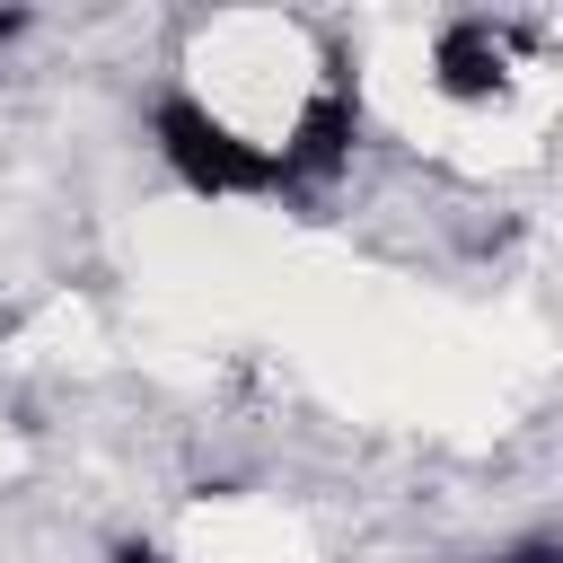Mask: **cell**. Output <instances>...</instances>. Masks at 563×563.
Returning <instances> with one entry per match:
<instances>
[{"label": "cell", "mask_w": 563, "mask_h": 563, "mask_svg": "<svg viewBox=\"0 0 563 563\" xmlns=\"http://www.w3.org/2000/svg\"><path fill=\"white\" fill-rule=\"evenodd\" d=\"M352 141H361V97H352L343 79H325V88L299 106L290 141L273 150V176H282V185H317V176H334V167L352 158Z\"/></svg>", "instance_id": "7a4b0ae2"}, {"label": "cell", "mask_w": 563, "mask_h": 563, "mask_svg": "<svg viewBox=\"0 0 563 563\" xmlns=\"http://www.w3.org/2000/svg\"><path fill=\"white\" fill-rule=\"evenodd\" d=\"M431 70H440V88H449L457 106H484V97L510 79V44H501L484 18H457V26L431 44Z\"/></svg>", "instance_id": "3957f363"}, {"label": "cell", "mask_w": 563, "mask_h": 563, "mask_svg": "<svg viewBox=\"0 0 563 563\" xmlns=\"http://www.w3.org/2000/svg\"><path fill=\"white\" fill-rule=\"evenodd\" d=\"M501 563H563V545H554V537H528V545H510Z\"/></svg>", "instance_id": "277c9868"}, {"label": "cell", "mask_w": 563, "mask_h": 563, "mask_svg": "<svg viewBox=\"0 0 563 563\" xmlns=\"http://www.w3.org/2000/svg\"><path fill=\"white\" fill-rule=\"evenodd\" d=\"M9 35H26V9H0V44H9Z\"/></svg>", "instance_id": "8992f818"}, {"label": "cell", "mask_w": 563, "mask_h": 563, "mask_svg": "<svg viewBox=\"0 0 563 563\" xmlns=\"http://www.w3.org/2000/svg\"><path fill=\"white\" fill-rule=\"evenodd\" d=\"M114 563H167L158 545H114Z\"/></svg>", "instance_id": "5b68a950"}, {"label": "cell", "mask_w": 563, "mask_h": 563, "mask_svg": "<svg viewBox=\"0 0 563 563\" xmlns=\"http://www.w3.org/2000/svg\"><path fill=\"white\" fill-rule=\"evenodd\" d=\"M150 141H158V158L194 185V194H273L282 176H273V150H255L238 123H220L202 97H158V114H150Z\"/></svg>", "instance_id": "6da1fadb"}]
</instances>
